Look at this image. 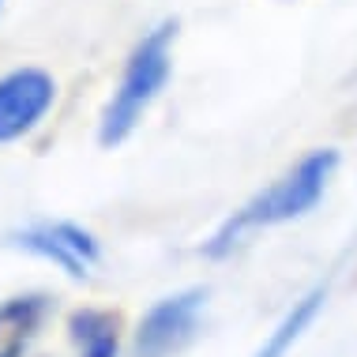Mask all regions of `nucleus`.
Returning <instances> with one entry per match:
<instances>
[{
  "label": "nucleus",
  "instance_id": "1",
  "mask_svg": "<svg viewBox=\"0 0 357 357\" xmlns=\"http://www.w3.org/2000/svg\"><path fill=\"white\" fill-rule=\"evenodd\" d=\"M335 169H339V151L335 147L308 151L297 166H289L278 181H271L264 192H256L245 207L222 222L215 234L204 241V256L226 259L241 245V237L252 234V229H267V226H282V222L305 218L324 199Z\"/></svg>",
  "mask_w": 357,
  "mask_h": 357
},
{
  "label": "nucleus",
  "instance_id": "2",
  "mask_svg": "<svg viewBox=\"0 0 357 357\" xmlns=\"http://www.w3.org/2000/svg\"><path fill=\"white\" fill-rule=\"evenodd\" d=\"M173 38H177V19H166V23H158L154 31L143 34L136 42V50L128 53L117 91H113V98L105 102V109L98 117V143L102 147H121L136 132V124L151 109V102L162 94V86L169 83Z\"/></svg>",
  "mask_w": 357,
  "mask_h": 357
},
{
  "label": "nucleus",
  "instance_id": "3",
  "mask_svg": "<svg viewBox=\"0 0 357 357\" xmlns=\"http://www.w3.org/2000/svg\"><path fill=\"white\" fill-rule=\"evenodd\" d=\"M207 308V286H188L154 301L136 327L132 350L136 357H173L196 339L199 316Z\"/></svg>",
  "mask_w": 357,
  "mask_h": 357
},
{
  "label": "nucleus",
  "instance_id": "4",
  "mask_svg": "<svg viewBox=\"0 0 357 357\" xmlns=\"http://www.w3.org/2000/svg\"><path fill=\"white\" fill-rule=\"evenodd\" d=\"M56 102V79L45 68L23 64L0 75V147L31 136Z\"/></svg>",
  "mask_w": 357,
  "mask_h": 357
},
{
  "label": "nucleus",
  "instance_id": "5",
  "mask_svg": "<svg viewBox=\"0 0 357 357\" xmlns=\"http://www.w3.org/2000/svg\"><path fill=\"white\" fill-rule=\"evenodd\" d=\"M12 245L38 259H50L68 278H86L91 267L102 259L98 237L91 229H83L79 222H38V226L15 229Z\"/></svg>",
  "mask_w": 357,
  "mask_h": 357
},
{
  "label": "nucleus",
  "instance_id": "6",
  "mask_svg": "<svg viewBox=\"0 0 357 357\" xmlns=\"http://www.w3.org/2000/svg\"><path fill=\"white\" fill-rule=\"evenodd\" d=\"M45 316H50V297L45 294H19L0 305V357H23L38 339Z\"/></svg>",
  "mask_w": 357,
  "mask_h": 357
},
{
  "label": "nucleus",
  "instance_id": "7",
  "mask_svg": "<svg viewBox=\"0 0 357 357\" xmlns=\"http://www.w3.org/2000/svg\"><path fill=\"white\" fill-rule=\"evenodd\" d=\"M68 339L79 357H117L121 316L109 308H75L68 316Z\"/></svg>",
  "mask_w": 357,
  "mask_h": 357
},
{
  "label": "nucleus",
  "instance_id": "8",
  "mask_svg": "<svg viewBox=\"0 0 357 357\" xmlns=\"http://www.w3.org/2000/svg\"><path fill=\"white\" fill-rule=\"evenodd\" d=\"M324 301H327V286H312L305 297H297L294 308H289L282 320H278V327L267 335V342L259 346L256 357H286L297 342H301V335L316 324V316H320Z\"/></svg>",
  "mask_w": 357,
  "mask_h": 357
}]
</instances>
